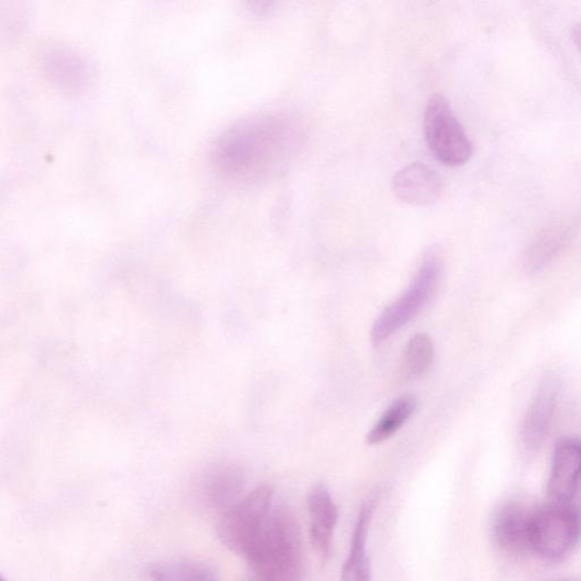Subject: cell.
Returning <instances> with one entry per match:
<instances>
[{
	"instance_id": "5",
	"label": "cell",
	"mask_w": 581,
	"mask_h": 581,
	"mask_svg": "<svg viewBox=\"0 0 581 581\" xmlns=\"http://www.w3.org/2000/svg\"><path fill=\"white\" fill-rule=\"evenodd\" d=\"M424 131L431 151L441 163L461 167L469 162L472 143L454 117L450 102L441 93L431 96L428 101Z\"/></svg>"
},
{
	"instance_id": "19",
	"label": "cell",
	"mask_w": 581,
	"mask_h": 581,
	"mask_svg": "<svg viewBox=\"0 0 581 581\" xmlns=\"http://www.w3.org/2000/svg\"><path fill=\"white\" fill-rule=\"evenodd\" d=\"M572 40L579 51L581 52V23H578L572 29Z\"/></svg>"
},
{
	"instance_id": "2",
	"label": "cell",
	"mask_w": 581,
	"mask_h": 581,
	"mask_svg": "<svg viewBox=\"0 0 581 581\" xmlns=\"http://www.w3.org/2000/svg\"><path fill=\"white\" fill-rule=\"evenodd\" d=\"M244 558L260 581H303L300 528L289 508L272 509Z\"/></svg>"
},
{
	"instance_id": "10",
	"label": "cell",
	"mask_w": 581,
	"mask_h": 581,
	"mask_svg": "<svg viewBox=\"0 0 581 581\" xmlns=\"http://www.w3.org/2000/svg\"><path fill=\"white\" fill-rule=\"evenodd\" d=\"M533 514L521 504L502 507L493 522V535L498 544L510 552H523L532 548Z\"/></svg>"
},
{
	"instance_id": "11",
	"label": "cell",
	"mask_w": 581,
	"mask_h": 581,
	"mask_svg": "<svg viewBox=\"0 0 581 581\" xmlns=\"http://www.w3.org/2000/svg\"><path fill=\"white\" fill-rule=\"evenodd\" d=\"M379 500V495H375L360 508L352 534L351 549L342 569L341 581H371L372 568L367 554V540Z\"/></svg>"
},
{
	"instance_id": "20",
	"label": "cell",
	"mask_w": 581,
	"mask_h": 581,
	"mask_svg": "<svg viewBox=\"0 0 581 581\" xmlns=\"http://www.w3.org/2000/svg\"><path fill=\"white\" fill-rule=\"evenodd\" d=\"M2 581H8L4 577L2 578Z\"/></svg>"
},
{
	"instance_id": "16",
	"label": "cell",
	"mask_w": 581,
	"mask_h": 581,
	"mask_svg": "<svg viewBox=\"0 0 581 581\" xmlns=\"http://www.w3.org/2000/svg\"><path fill=\"white\" fill-rule=\"evenodd\" d=\"M46 69L59 82L66 86L80 84L84 82V69L82 63L63 50L49 52L46 58Z\"/></svg>"
},
{
	"instance_id": "18",
	"label": "cell",
	"mask_w": 581,
	"mask_h": 581,
	"mask_svg": "<svg viewBox=\"0 0 581 581\" xmlns=\"http://www.w3.org/2000/svg\"><path fill=\"white\" fill-rule=\"evenodd\" d=\"M563 234L558 231L544 233L531 250L530 261L534 269L545 266V263L559 251Z\"/></svg>"
},
{
	"instance_id": "12",
	"label": "cell",
	"mask_w": 581,
	"mask_h": 581,
	"mask_svg": "<svg viewBox=\"0 0 581 581\" xmlns=\"http://www.w3.org/2000/svg\"><path fill=\"white\" fill-rule=\"evenodd\" d=\"M558 391L555 381H547L528 412L522 432L528 448L538 449L543 443L553 418Z\"/></svg>"
},
{
	"instance_id": "15",
	"label": "cell",
	"mask_w": 581,
	"mask_h": 581,
	"mask_svg": "<svg viewBox=\"0 0 581 581\" xmlns=\"http://www.w3.org/2000/svg\"><path fill=\"white\" fill-rule=\"evenodd\" d=\"M150 581H220L216 571L196 561H164L149 570Z\"/></svg>"
},
{
	"instance_id": "1",
	"label": "cell",
	"mask_w": 581,
	"mask_h": 581,
	"mask_svg": "<svg viewBox=\"0 0 581 581\" xmlns=\"http://www.w3.org/2000/svg\"><path fill=\"white\" fill-rule=\"evenodd\" d=\"M293 138L292 127L282 119L246 121L222 136L214 152L216 166L230 180L256 181L286 160Z\"/></svg>"
},
{
	"instance_id": "17",
	"label": "cell",
	"mask_w": 581,
	"mask_h": 581,
	"mask_svg": "<svg viewBox=\"0 0 581 581\" xmlns=\"http://www.w3.org/2000/svg\"><path fill=\"white\" fill-rule=\"evenodd\" d=\"M405 365L413 377L424 375L434 360V344L427 334H415L405 348Z\"/></svg>"
},
{
	"instance_id": "7",
	"label": "cell",
	"mask_w": 581,
	"mask_h": 581,
	"mask_svg": "<svg viewBox=\"0 0 581 581\" xmlns=\"http://www.w3.org/2000/svg\"><path fill=\"white\" fill-rule=\"evenodd\" d=\"M581 487V441L560 440L555 447L548 493L555 503H570Z\"/></svg>"
},
{
	"instance_id": "13",
	"label": "cell",
	"mask_w": 581,
	"mask_h": 581,
	"mask_svg": "<svg viewBox=\"0 0 581 581\" xmlns=\"http://www.w3.org/2000/svg\"><path fill=\"white\" fill-rule=\"evenodd\" d=\"M244 487L243 474L236 468L219 471L203 490V500L210 509L226 512L240 501Z\"/></svg>"
},
{
	"instance_id": "9",
	"label": "cell",
	"mask_w": 581,
	"mask_h": 581,
	"mask_svg": "<svg viewBox=\"0 0 581 581\" xmlns=\"http://www.w3.org/2000/svg\"><path fill=\"white\" fill-rule=\"evenodd\" d=\"M311 542L323 560L330 557L339 510L329 490L315 485L308 495Z\"/></svg>"
},
{
	"instance_id": "6",
	"label": "cell",
	"mask_w": 581,
	"mask_h": 581,
	"mask_svg": "<svg viewBox=\"0 0 581 581\" xmlns=\"http://www.w3.org/2000/svg\"><path fill=\"white\" fill-rule=\"evenodd\" d=\"M581 535V513L570 503H553L534 512L532 548L551 560L563 558Z\"/></svg>"
},
{
	"instance_id": "14",
	"label": "cell",
	"mask_w": 581,
	"mask_h": 581,
	"mask_svg": "<svg viewBox=\"0 0 581 581\" xmlns=\"http://www.w3.org/2000/svg\"><path fill=\"white\" fill-rule=\"evenodd\" d=\"M417 408V400L405 395L398 399L377 422V425L367 435V443L377 445L397 434L412 417Z\"/></svg>"
},
{
	"instance_id": "3",
	"label": "cell",
	"mask_w": 581,
	"mask_h": 581,
	"mask_svg": "<svg viewBox=\"0 0 581 581\" xmlns=\"http://www.w3.org/2000/svg\"><path fill=\"white\" fill-rule=\"evenodd\" d=\"M441 271V261L437 253L427 254L408 290L374 323L373 343L381 344L390 339L427 307L438 290Z\"/></svg>"
},
{
	"instance_id": "4",
	"label": "cell",
	"mask_w": 581,
	"mask_h": 581,
	"mask_svg": "<svg viewBox=\"0 0 581 581\" xmlns=\"http://www.w3.org/2000/svg\"><path fill=\"white\" fill-rule=\"evenodd\" d=\"M274 490L262 485L222 513L218 537L231 552L246 557L272 511Z\"/></svg>"
},
{
	"instance_id": "8",
	"label": "cell",
	"mask_w": 581,
	"mask_h": 581,
	"mask_svg": "<svg viewBox=\"0 0 581 581\" xmlns=\"http://www.w3.org/2000/svg\"><path fill=\"white\" fill-rule=\"evenodd\" d=\"M392 188L397 198L405 203L429 206L441 198L443 181L425 164L412 163L394 176Z\"/></svg>"
}]
</instances>
